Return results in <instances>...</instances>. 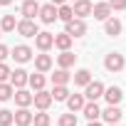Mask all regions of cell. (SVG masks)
Segmentation results:
<instances>
[{"instance_id":"cell-11","label":"cell","mask_w":126,"mask_h":126,"mask_svg":"<svg viewBox=\"0 0 126 126\" xmlns=\"http://www.w3.org/2000/svg\"><path fill=\"white\" fill-rule=\"evenodd\" d=\"M40 20H42L45 25H52V22L57 20V8H54L52 3H47V5H40Z\"/></svg>"},{"instance_id":"cell-20","label":"cell","mask_w":126,"mask_h":126,"mask_svg":"<svg viewBox=\"0 0 126 126\" xmlns=\"http://www.w3.org/2000/svg\"><path fill=\"white\" fill-rule=\"evenodd\" d=\"M13 96H15V104H17V106H30V104H32V94H30L25 87H22V89H15Z\"/></svg>"},{"instance_id":"cell-16","label":"cell","mask_w":126,"mask_h":126,"mask_svg":"<svg viewBox=\"0 0 126 126\" xmlns=\"http://www.w3.org/2000/svg\"><path fill=\"white\" fill-rule=\"evenodd\" d=\"M82 114H84L89 121H96V119H101V109H99V104H96V101H87V104L82 106Z\"/></svg>"},{"instance_id":"cell-9","label":"cell","mask_w":126,"mask_h":126,"mask_svg":"<svg viewBox=\"0 0 126 126\" xmlns=\"http://www.w3.org/2000/svg\"><path fill=\"white\" fill-rule=\"evenodd\" d=\"M92 5L94 3H89V0H74V5H72V13H74V17H89L92 15Z\"/></svg>"},{"instance_id":"cell-5","label":"cell","mask_w":126,"mask_h":126,"mask_svg":"<svg viewBox=\"0 0 126 126\" xmlns=\"http://www.w3.org/2000/svg\"><path fill=\"white\" fill-rule=\"evenodd\" d=\"M32 104H35L40 111H47V109H49V104H52V94H49V92H45V89H40V92H35V94H32Z\"/></svg>"},{"instance_id":"cell-2","label":"cell","mask_w":126,"mask_h":126,"mask_svg":"<svg viewBox=\"0 0 126 126\" xmlns=\"http://www.w3.org/2000/svg\"><path fill=\"white\" fill-rule=\"evenodd\" d=\"M67 27H64V32L67 35H72V37H84L87 35V22L82 20V17H72L69 22H64Z\"/></svg>"},{"instance_id":"cell-6","label":"cell","mask_w":126,"mask_h":126,"mask_svg":"<svg viewBox=\"0 0 126 126\" xmlns=\"http://www.w3.org/2000/svg\"><path fill=\"white\" fill-rule=\"evenodd\" d=\"M13 124L15 126H30L32 124V111L27 106H20L17 111H13Z\"/></svg>"},{"instance_id":"cell-1","label":"cell","mask_w":126,"mask_h":126,"mask_svg":"<svg viewBox=\"0 0 126 126\" xmlns=\"http://www.w3.org/2000/svg\"><path fill=\"white\" fill-rule=\"evenodd\" d=\"M104 67H106L109 72H121V69L126 67V59H124V54H119V52H109V54L104 57Z\"/></svg>"},{"instance_id":"cell-35","label":"cell","mask_w":126,"mask_h":126,"mask_svg":"<svg viewBox=\"0 0 126 126\" xmlns=\"http://www.w3.org/2000/svg\"><path fill=\"white\" fill-rule=\"evenodd\" d=\"M8 57H10V49H8L5 45H0V62H5Z\"/></svg>"},{"instance_id":"cell-38","label":"cell","mask_w":126,"mask_h":126,"mask_svg":"<svg viewBox=\"0 0 126 126\" xmlns=\"http://www.w3.org/2000/svg\"><path fill=\"white\" fill-rule=\"evenodd\" d=\"M13 3V0H0V5H10Z\"/></svg>"},{"instance_id":"cell-10","label":"cell","mask_w":126,"mask_h":126,"mask_svg":"<svg viewBox=\"0 0 126 126\" xmlns=\"http://www.w3.org/2000/svg\"><path fill=\"white\" fill-rule=\"evenodd\" d=\"M10 57H13L15 62H20V64H25V62H30V59H32V49H30L27 45H17V47L10 52Z\"/></svg>"},{"instance_id":"cell-15","label":"cell","mask_w":126,"mask_h":126,"mask_svg":"<svg viewBox=\"0 0 126 126\" xmlns=\"http://www.w3.org/2000/svg\"><path fill=\"white\" fill-rule=\"evenodd\" d=\"M74 62H77V54H74V52H69V49H62V54H57V64H59L62 69L74 67Z\"/></svg>"},{"instance_id":"cell-8","label":"cell","mask_w":126,"mask_h":126,"mask_svg":"<svg viewBox=\"0 0 126 126\" xmlns=\"http://www.w3.org/2000/svg\"><path fill=\"white\" fill-rule=\"evenodd\" d=\"M121 116H124V114H121L119 104H109V106L101 111V119H104L106 124H119V121H121Z\"/></svg>"},{"instance_id":"cell-32","label":"cell","mask_w":126,"mask_h":126,"mask_svg":"<svg viewBox=\"0 0 126 126\" xmlns=\"http://www.w3.org/2000/svg\"><path fill=\"white\" fill-rule=\"evenodd\" d=\"M10 124H13V111L0 109V126H10Z\"/></svg>"},{"instance_id":"cell-25","label":"cell","mask_w":126,"mask_h":126,"mask_svg":"<svg viewBox=\"0 0 126 126\" xmlns=\"http://www.w3.org/2000/svg\"><path fill=\"white\" fill-rule=\"evenodd\" d=\"M15 27H17L15 15H3V20H0V30H3V32H15Z\"/></svg>"},{"instance_id":"cell-17","label":"cell","mask_w":126,"mask_h":126,"mask_svg":"<svg viewBox=\"0 0 126 126\" xmlns=\"http://www.w3.org/2000/svg\"><path fill=\"white\" fill-rule=\"evenodd\" d=\"M27 77H30V74H27L25 69H15V72H10V84H13L15 89H22V87L27 84Z\"/></svg>"},{"instance_id":"cell-21","label":"cell","mask_w":126,"mask_h":126,"mask_svg":"<svg viewBox=\"0 0 126 126\" xmlns=\"http://www.w3.org/2000/svg\"><path fill=\"white\" fill-rule=\"evenodd\" d=\"M84 104H87L84 94H69V96H67V106H69V111H82Z\"/></svg>"},{"instance_id":"cell-19","label":"cell","mask_w":126,"mask_h":126,"mask_svg":"<svg viewBox=\"0 0 126 126\" xmlns=\"http://www.w3.org/2000/svg\"><path fill=\"white\" fill-rule=\"evenodd\" d=\"M35 69H37V72H42V74H45V72H49V69H52V57H49V54H45V52H42V54H37V57H35Z\"/></svg>"},{"instance_id":"cell-22","label":"cell","mask_w":126,"mask_h":126,"mask_svg":"<svg viewBox=\"0 0 126 126\" xmlns=\"http://www.w3.org/2000/svg\"><path fill=\"white\" fill-rule=\"evenodd\" d=\"M72 35H67V32H62V35H54V47L57 49H69L72 47Z\"/></svg>"},{"instance_id":"cell-18","label":"cell","mask_w":126,"mask_h":126,"mask_svg":"<svg viewBox=\"0 0 126 126\" xmlns=\"http://www.w3.org/2000/svg\"><path fill=\"white\" fill-rule=\"evenodd\" d=\"M101 96H104L109 104H119V101L124 99V92H121V87H109V89L104 87V94H101Z\"/></svg>"},{"instance_id":"cell-24","label":"cell","mask_w":126,"mask_h":126,"mask_svg":"<svg viewBox=\"0 0 126 126\" xmlns=\"http://www.w3.org/2000/svg\"><path fill=\"white\" fill-rule=\"evenodd\" d=\"M67 96H69L67 84H57V87L52 89V101H67Z\"/></svg>"},{"instance_id":"cell-7","label":"cell","mask_w":126,"mask_h":126,"mask_svg":"<svg viewBox=\"0 0 126 126\" xmlns=\"http://www.w3.org/2000/svg\"><path fill=\"white\" fill-rule=\"evenodd\" d=\"M35 45L40 52H47L49 47H54V35L52 32H37L35 35Z\"/></svg>"},{"instance_id":"cell-31","label":"cell","mask_w":126,"mask_h":126,"mask_svg":"<svg viewBox=\"0 0 126 126\" xmlns=\"http://www.w3.org/2000/svg\"><path fill=\"white\" fill-rule=\"evenodd\" d=\"M32 124H35V126H49V114H45V111L35 114V116H32Z\"/></svg>"},{"instance_id":"cell-37","label":"cell","mask_w":126,"mask_h":126,"mask_svg":"<svg viewBox=\"0 0 126 126\" xmlns=\"http://www.w3.org/2000/svg\"><path fill=\"white\" fill-rule=\"evenodd\" d=\"M89 126H101V124H99V119H96V121H89Z\"/></svg>"},{"instance_id":"cell-30","label":"cell","mask_w":126,"mask_h":126,"mask_svg":"<svg viewBox=\"0 0 126 126\" xmlns=\"http://www.w3.org/2000/svg\"><path fill=\"white\" fill-rule=\"evenodd\" d=\"M59 126H77V116H74V111L62 114V116H59Z\"/></svg>"},{"instance_id":"cell-33","label":"cell","mask_w":126,"mask_h":126,"mask_svg":"<svg viewBox=\"0 0 126 126\" xmlns=\"http://www.w3.org/2000/svg\"><path fill=\"white\" fill-rule=\"evenodd\" d=\"M10 72H13V69L5 64V62H0V82H8V79H10Z\"/></svg>"},{"instance_id":"cell-23","label":"cell","mask_w":126,"mask_h":126,"mask_svg":"<svg viewBox=\"0 0 126 126\" xmlns=\"http://www.w3.org/2000/svg\"><path fill=\"white\" fill-rule=\"evenodd\" d=\"M69 82H72V74H69L67 69H62V67L52 74V84H54V87H57V84H69Z\"/></svg>"},{"instance_id":"cell-28","label":"cell","mask_w":126,"mask_h":126,"mask_svg":"<svg viewBox=\"0 0 126 126\" xmlns=\"http://www.w3.org/2000/svg\"><path fill=\"white\" fill-rule=\"evenodd\" d=\"M72 17H74V13H72V8H69V5H59V8H57V20L69 22Z\"/></svg>"},{"instance_id":"cell-34","label":"cell","mask_w":126,"mask_h":126,"mask_svg":"<svg viewBox=\"0 0 126 126\" xmlns=\"http://www.w3.org/2000/svg\"><path fill=\"white\" fill-rule=\"evenodd\" d=\"M111 10H126V0H106Z\"/></svg>"},{"instance_id":"cell-3","label":"cell","mask_w":126,"mask_h":126,"mask_svg":"<svg viewBox=\"0 0 126 126\" xmlns=\"http://www.w3.org/2000/svg\"><path fill=\"white\" fill-rule=\"evenodd\" d=\"M101 94H104V84H101L99 79H92V82L84 87V99H87V101H96Z\"/></svg>"},{"instance_id":"cell-13","label":"cell","mask_w":126,"mask_h":126,"mask_svg":"<svg viewBox=\"0 0 126 126\" xmlns=\"http://www.w3.org/2000/svg\"><path fill=\"white\" fill-rule=\"evenodd\" d=\"M111 13H114V10L109 8V3H94V5H92V15H94L96 20H101V22H104L106 17H111Z\"/></svg>"},{"instance_id":"cell-27","label":"cell","mask_w":126,"mask_h":126,"mask_svg":"<svg viewBox=\"0 0 126 126\" xmlns=\"http://www.w3.org/2000/svg\"><path fill=\"white\" fill-rule=\"evenodd\" d=\"M27 84H30L35 92L45 89V74H42V72H37V74H30V77H27Z\"/></svg>"},{"instance_id":"cell-12","label":"cell","mask_w":126,"mask_h":126,"mask_svg":"<svg viewBox=\"0 0 126 126\" xmlns=\"http://www.w3.org/2000/svg\"><path fill=\"white\" fill-rule=\"evenodd\" d=\"M20 13H22V17L35 20V15H40V5H37V0H25V3L20 5Z\"/></svg>"},{"instance_id":"cell-36","label":"cell","mask_w":126,"mask_h":126,"mask_svg":"<svg viewBox=\"0 0 126 126\" xmlns=\"http://www.w3.org/2000/svg\"><path fill=\"white\" fill-rule=\"evenodd\" d=\"M67 0H52V5H64Z\"/></svg>"},{"instance_id":"cell-14","label":"cell","mask_w":126,"mask_h":126,"mask_svg":"<svg viewBox=\"0 0 126 126\" xmlns=\"http://www.w3.org/2000/svg\"><path fill=\"white\" fill-rule=\"evenodd\" d=\"M121 30H124L121 20H116V17H106V20H104V32H106L109 37H116V35H121Z\"/></svg>"},{"instance_id":"cell-4","label":"cell","mask_w":126,"mask_h":126,"mask_svg":"<svg viewBox=\"0 0 126 126\" xmlns=\"http://www.w3.org/2000/svg\"><path fill=\"white\" fill-rule=\"evenodd\" d=\"M15 30H17L22 37H35V35L40 32V30H37V22H35V20H27V17H22Z\"/></svg>"},{"instance_id":"cell-39","label":"cell","mask_w":126,"mask_h":126,"mask_svg":"<svg viewBox=\"0 0 126 126\" xmlns=\"http://www.w3.org/2000/svg\"><path fill=\"white\" fill-rule=\"evenodd\" d=\"M109 126H116V124H109Z\"/></svg>"},{"instance_id":"cell-40","label":"cell","mask_w":126,"mask_h":126,"mask_svg":"<svg viewBox=\"0 0 126 126\" xmlns=\"http://www.w3.org/2000/svg\"><path fill=\"white\" fill-rule=\"evenodd\" d=\"M0 35H3V30H0Z\"/></svg>"},{"instance_id":"cell-26","label":"cell","mask_w":126,"mask_h":126,"mask_svg":"<svg viewBox=\"0 0 126 126\" xmlns=\"http://www.w3.org/2000/svg\"><path fill=\"white\" fill-rule=\"evenodd\" d=\"M72 79H74V84H77V87H87V84L92 82V72H89V69H79Z\"/></svg>"},{"instance_id":"cell-29","label":"cell","mask_w":126,"mask_h":126,"mask_svg":"<svg viewBox=\"0 0 126 126\" xmlns=\"http://www.w3.org/2000/svg\"><path fill=\"white\" fill-rule=\"evenodd\" d=\"M13 94H15V87H13V84L0 82V101H8V99H13Z\"/></svg>"}]
</instances>
